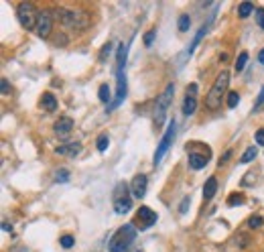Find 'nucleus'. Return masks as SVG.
<instances>
[{
    "mask_svg": "<svg viewBox=\"0 0 264 252\" xmlns=\"http://www.w3.org/2000/svg\"><path fill=\"white\" fill-rule=\"evenodd\" d=\"M136 234H138V230H136L134 224H124V226H120V228L114 232V236L108 240V250H110V252H126L128 246L134 242Z\"/></svg>",
    "mask_w": 264,
    "mask_h": 252,
    "instance_id": "nucleus-1",
    "label": "nucleus"
},
{
    "mask_svg": "<svg viewBox=\"0 0 264 252\" xmlns=\"http://www.w3.org/2000/svg\"><path fill=\"white\" fill-rule=\"evenodd\" d=\"M55 14H57V20L61 22V24H65L67 28H73V30H83V28H87L89 26V22H91V18H89V14L85 12V10H69V8H59V10H55Z\"/></svg>",
    "mask_w": 264,
    "mask_h": 252,
    "instance_id": "nucleus-2",
    "label": "nucleus"
},
{
    "mask_svg": "<svg viewBox=\"0 0 264 252\" xmlns=\"http://www.w3.org/2000/svg\"><path fill=\"white\" fill-rule=\"evenodd\" d=\"M227 85H229V71L223 69V71L215 77V81H213V85H211V89H209V93H207V98H205L207 110H217V108L221 106V100L225 98Z\"/></svg>",
    "mask_w": 264,
    "mask_h": 252,
    "instance_id": "nucleus-3",
    "label": "nucleus"
},
{
    "mask_svg": "<svg viewBox=\"0 0 264 252\" xmlns=\"http://www.w3.org/2000/svg\"><path fill=\"white\" fill-rule=\"evenodd\" d=\"M173 96H175V83H167V87L162 89V93L156 98V104H154V124H156V128L162 126V122L167 118V110L173 102Z\"/></svg>",
    "mask_w": 264,
    "mask_h": 252,
    "instance_id": "nucleus-4",
    "label": "nucleus"
},
{
    "mask_svg": "<svg viewBox=\"0 0 264 252\" xmlns=\"http://www.w3.org/2000/svg\"><path fill=\"white\" fill-rule=\"evenodd\" d=\"M130 209H132V191L128 189L126 183H118L116 191H114V211L118 215H122Z\"/></svg>",
    "mask_w": 264,
    "mask_h": 252,
    "instance_id": "nucleus-5",
    "label": "nucleus"
},
{
    "mask_svg": "<svg viewBox=\"0 0 264 252\" xmlns=\"http://www.w3.org/2000/svg\"><path fill=\"white\" fill-rule=\"evenodd\" d=\"M175 130H177V122L171 120L169 126H167V130H164V134H162V138H160V142H158V146H156V152H154V156H152V165H154V167L160 165V161L164 159L167 150L171 148V144H173V140H175Z\"/></svg>",
    "mask_w": 264,
    "mask_h": 252,
    "instance_id": "nucleus-6",
    "label": "nucleus"
},
{
    "mask_svg": "<svg viewBox=\"0 0 264 252\" xmlns=\"http://www.w3.org/2000/svg\"><path fill=\"white\" fill-rule=\"evenodd\" d=\"M16 18H18V22H20L26 30H30V28L37 26L39 12H37V8H35L30 2H20V4L16 6Z\"/></svg>",
    "mask_w": 264,
    "mask_h": 252,
    "instance_id": "nucleus-7",
    "label": "nucleus"
},
{
    "mask_svg": "<svg viewBox=\"0 0 264 252\" xmlns=\"http://www.w3.org/2000/svg\"><path fill=\"white\" fill-rule=\"evenodd\" d=\"M156 219H158V215L150 209V207H146V205H142L138 211H136V219H134V226L138 228V230H148L150 226H154L156 224Z\"/></svg>",
    "mask_w": 264,
    "mask_h": 252,
    "instance_id": "nucleus-8",
    "label": "nucleus"
},
{
    "mask_svg": "<svg viewBox=\"0 0 264 252\" xmlns=\"http://www.w3.org/2000/svg\"><path fill=\"white\" fill-rule=\"evenodd\" d=\"M51 28H53V14H51V10L39 12V20H37V26H35L37 35L41 39H47L51 35Z\"/></svg>",
    "mask_w": 264,
    "mask_h": 252,
    "instance_id": "nucleus-9",
    "label": "nucleus"
},
{
    "mask_svg": "<svg viewBox=\"0 0 264 252\" xmlns=\"http://www.w3.org/2000/svg\"><path fill=\"white\" fill-rule=\"evenodd\" d=\"M197 110V83H191L185 91V100H183V114L185 116H193Z\"/></svg>",
    "mask_w": 264,
    "mask_h": 252,
    "instance_id": "nucleus-10",
    "label": "nucleus"
},
{
    "mask_svg": "<svg viewBox=\"0 0 264 252\" xmlns=\"http://www.w3.org/2000/svg\"><path fill=\"white\" fill-rule=\"evenodd\" d=\"M116 77H118V91H116L114 102L108 106V110L118 108V106L124 102V98H126V89H128V85H126V71H124V69H118V71H116Z\"/></svg>",
    "mask_w": 264,
    "mask_h": 252,
    "instance_id": "nucleus-11",
    "label": "nucleus"
},
{
    "mask_svg": "<svg viewBox=\"0 0 264 252\" xmlns=\"http://www.w3.org/2000/svg\"><path fill=\"white\" fill-rule=\"evenodd\" d=\"M146 189H148V177H146L144 173L134 175V179H132V183H130L132 197H144V195H146Z\"/></svg>",
    "mask_w": 264,
    "mask_h": 252,
    "instance_id": "nucleus-12",
    "label": "nucleus"
},
{
    "mask_svg": "<svg viewBox=\"0 0 264 252\" xmlns=\"http://www.w3.org/2000/svg\"><path fill=\"white\" fill-rule=\"evenodd\" d=\"M213 16H215V12H213V14H211V16L207 18V22H203V24L199 26V30H197V35L193 37V41H191V45L187 47V53H185V57H191V55H193V51H195V47H197V45L201 43V39L205 37V33H207V28L211 26V22H213Z\"/></svg>",
    "mask_w": 264,
    "mask_h": 252,
    "instance_id": "nucleus-13",
    "label": "nucleus"
},
{
    "mask_svg": "<svg viewBox=\"0 0 264 252\" xmlns=\"http://www.w3.org/2000/svg\"><path fill=\"white\" fill-rule=\"evenodd\" d=\"M209 159H211V150H205V152H195V150H191V152H189V167H191L193 171H199V169H203V167L207 165Z\"/></svg>",
    "mask_w": 264,
    "mask_h": 252,
    "instance_id": "nucleus-14",
    "label": "nucleus"
},
{
    "mask_svg": "<svg viewBox=\"0 0 264 252\" xmlns=\"http://www.w3.org/2000/svg\"><path fill=\"white\" fill-rule=\"evenodd\" d=\"M53 130H55V134H59V136H67V134L73 130V120H71L69 116H61V118L55 122Z\"/></svg>",
    "mask_w": 264,
    "mask_h": 252,
    "instance_id": "nucleus-15",
    "label": "nucleus"
},
{
    "mask_svg": "<svg viewBox=\"0 0 264 252\" xmlns=\"http://www.w3.org/2000/svg\"><path fill=\"white\" fill-rule=\"evenodd\" d=\"M79 150H81V142L61 144V146H57V148H55V152H57V154H69V156H75V154H79Z\"/></svg>",
    "mask_w": 264,
    "mask_h": 252,
    "instance_id": "nucleus-16",
    "label": "nucleus"
},
{
    "mask_svg": "<svg viewBox=\"0 0 264 252\" xmlns=\"http://www.w3.org/2000/svg\"><path fill=\"white\" fill-rule=\"evenodd\" d=\"M215 191H217V179H215V177H209V179L205 181V185H203V199H205V201L213 199Z\"/></svg>",
    "mask_w": 264,
    "mask_h": 252,
    "instance_id": "nucleus-17",
    "label": "nucleus"
},
{
    "mask_svg": "<svg viewBox=\"0 0 264 252\" xmlns=\"http://www.w3.org/2000/svg\"><path fill=\"white\" fill-rule=\"evenodd\" d=\"M41 106H43L47 112H55V110H57V100H55V96H53L51 91H45L43 98H41Z\"/></svg>",
    "mask_w": 264,
    "mask_h": 252,
    "instance_id": "nucleus-18",
    "label": "nucleus"
},
{
    "mask_svg": "<svg viewBox=\"0 0 264 252\" xmlns=\"http://www.w3.org/2000/svg\"><path fill=\"white\" fill-rule=\"evenodd\" d=\"M126 55H128V47L124 43L118 45V53H116V61H118V69L126 67Z\"/></svg>",
    "mask_w": 264,
    "mask_h": 252,
    "instance_id": "nucleus-19",
    "label": "nucleus"
},
{
    "mask_svg": "<svg viewBox=\"0 0 264 252\" xmlns=\"http://www.w3.org/2000/svg\"><path fill=\"white\" fill-rule=\"evenodd\" d=\"M252 12H254V4H252V2H242V4H240V8H238L240 18H248Z\"/></svg>",
    "mask_w": 264,
    "mask_h": 252,
    "instance_id": "nucleus-20",
    "label": "nucleus"
},
{
    "mask_svg": "<svg viewBox=\"0 0 264 252\" xmlns=\"http://www.w3.org/2000/svg\"><path fill=\"white\" fill-rule=\"evenodd\" d=\"M189 26H191V18H189V14H181L179 20H177V28H179L181 33H185V30H189Z\"/></svg>",
    "mask_w": 264,
    "mask_h": 252,
    "instance_id": "nucleus-21",
    "label": "nucleus"
},
{
    "mask_svg": "<svg viewBox=\"0 0 264 252\" xmlns=\"http://www.w3.org/2000/svg\"><path fill=\"white\" fill-rule=\"evenodd\" d=\"M97 96H100V102L108 104V102H110V85H108V83H102L100 89H97Z\"/></svg>",
    "mask_w": 264,
    "mask_h": 252,
    "instance_id": "nucleus-22",
    "label": "nucleus"
},
{
    "mask_svg": "<svg viewBox=\"0 0 264 252\" xmlns=\"http://www.w3.org/2000/svg\"><path fill=\"white\" fill-rule=\"evenodd\" d=\"M256 154H258V148L250 146V148H246V152L240 156V163H250V161H254V159H256Z\"/></svg>",
    "mask_w": 264,
    "mask_h": 252,
    "instance_id": "nucleus-23",
    "label": "nucleus"
},
{
    "mask_svg": "<svg viewBox=\"0 0 264 252\" xmlns=\"http://www.w3.org/2000/svg\"><path fill=\"white\" fill-rule=\"evenodd\" d=\"M246 63H248V53H246V51H242V53L238 55V59H236V71H238V73H240V71H244Z\"/></svg>",
    "mask_w": 264,
    "mask_h": 252,
    "instance_id": "nucleus-24",
    "label": "nucleus"
},
{
    "mask_svg": "<svg viewBox=\"0 0 264 252\" xmlns=\"http://www.w3.org/2000/svg\"><path fill=\"white\" fill-rule=\"evenodd\" d=\"M246 201V197L242 195V193H232L229 197H227V205L229 207H234V205H242Z\"/></svg>",
    "mask_w": 264,
    "mask_h": 252,
    "instance_id": "nucleus-25",
    "label": "nucleus"
},
{
    "mask_svg": "<svg viewBox=\"0 0 264 252\" xmlns=\"http://www.w3.org/2000/svg\"><path fill=\"white\" fill-rule=\"evenodd\" d=\"M108 142H110V140H108V134H100V136H97V140H95L97 150H100V152H104V150L108 148Z\"/></svg>",
    "mask_w": 264,
    "mask_h": 252,
    "instance_id": "nucleus-26",
    "label": "nucleus"
},
{
    "mask_svg": "<svg viewBox=\"0 0 264 252\" xmlns=\"http://www.w3.org/2000/svg\"><path fill=\"white\" fill-rule=\"evenodd\" d=\"M262 224H264L262 215H252V217L248 219V226H250L252 230H258V228H262Z\"/></svg>",
    "mask_w": 264,
    "mask_h": 252,
    "instance_id": "nucleus-27",
    "label": "nucleus"
},
{
    "mask_svg": "<svg viewBox=\"0 0 264 252\" xmlns=\"http://www.w3.org/2000/svg\"><path fill=\"white\" fill-rule=\"evenodd\" d=\"M240 102V93L238 91H229L227 93V108H236Z\"/></svg>",
    "mask_w": 264,
    "mask_h": 252,
    "instance_id": "nucleus-28",
    "label": "nucleus"
},
{
    "mask_svg": "<svg viewBox=\"0 0 264 252\" xmlns=\"http://www.w3.org/2000/svg\"><path fill=\"white\" fill-rule=\"evenodd\" d=\"M55 179H57V183H67L69 181V171L67 169H59Z\"/></svg>",
    "mask_w": 264,
    "mask_h": 252,
    "instance_id": "nucleus-29",
    "label": "nucleus"
},
{
    "mask_svg": "<svg viewBox=\"0 0 264 252\" xmlns=\"http://www.w3.org/2000/svg\"><path fill=\"white\" fill-rule=\"evenodd\" d=\"M73 244H75V238H73V236H69V234L61 236V246H63V248H71Z\"/></svg>",
    "mask_w": 264,
    "mask_h": 252,
    "instance_id": "nucleus-30",
    "label": "nucleus"
},
{
    "mask_svg": "<svg viewBox=\"0 0 264 252\" xmlns=\"http://www.w3.org/2000/svg\"><path fill=\"white\" fill-rule=\"evenodd\" d=\"M254 16H256V22H258V26H260V28H264V8H256Z\"/></svg>",
    "mask_w": 264,
    "mask_h": 252,
    "instance_id": "nucleus-31",
    "label": "nucleus"
},
{
    "mask_svg": "<svg viewBox=\"0 0 264 252\" xmlns=\"http://www.w3.org/2000/svg\"><path fill=\"white\" fill-rule=\"evenodd\" d=\"M154 35H156V28H150V30L144 35V45H146V47H150V45H152V39H154Z\"/></svg>",
    "mask_w": 264,
    "mask_h": 252,
    "instance_id": "nucleus-32",
    "label": "nucleus"
},
{
    "mask_svg": "<svg viewBox=\"0 0 264 252\" xmlns=\"http://www.w3.org/2000/svg\"><path fill=\"white\" fill-rule=\"evenodd\" d=\"M264 106V87L260 89V93H258V100H256V104H254V110H260Z\"/></svg>",
    "mask_w": 264,
    "mask_h": 252,
    "instance_id": "nucleus-33",
    "label": "nucleus"
},
{
    "mask_svg": "<svg viewBox=\"0 0 264 252\" xmlns=\"http://www.w3.org/2000/svg\"><path fill=\"white\" fill-rule=\"evenodd\" d=\"M254 138H256V142H258V144H262V146H264V128H258V130H256V134H254Z\"/></svg>",
    "mask_w": 264,
    "mask_h": 252,
    "instance_id": "nucleus-34",
    "label": "nucleus"
},
{
    "mask_svg": "<svg viewBox=\"0 0 264 252\" xmlns=\"http://www.w3.org/2000/svg\"><path fill=\"white\" fill-rule=\"evenodd\" d=\"M189 197H185L183 201H181V205H179V213H187V209H189Z\"/></svg>",
    "mask_w": 264,
    "mask_h": 252,
    "instance_id": "nucleus-35",
    "label": "nucleus"
},
{
    "mask_svg": "<svg viewBox=\"0 0 264 252\" xmlns=\"http://www.w3.org/2000/svg\"><path fill=\"white\" fill-rule=\"evenodd\" d=\"M110 49H112V45L108 43V45H104V49H102V55H100V59H106L108 55H110Z\"/></svg>",
    "mask_w": 264,
    "mask_h": 252,
    "instance_id": "nucleus-36",
    "label": "nucleus"
},
{
    "mask_svg": "<svg viewBox=\"0 0 264 252\" xmlns=\"http://www.w3.org/2000/svg\"><path fill=\"white\" fill-rule=\"evenodd\" d=\"M0 83H2V85H0V89H2V93H4V96H6V93H8V91H10V85H8V79H2V81H0Z\"/></svg>",
    "mask_w": 264,
    "mask_h": 252,
    "instance_id": "nucleus-37",
    "label": "nucleus"
},
{
    "mask_svg": "<svg viewBox=\"0 0 264 252\" xmlns=\"http://www.w3.org/2000/svg\"><path fill=\"white\" fill-rule=\"evenodd\" d=\"M229 156H232V150H227V152H225V154H223V156L219 159V165H223V163H225V161H227Z\"/></svg>",
    "mask_w": 264,
    "mask_h": 252,
    "instance_id": "nucleus-38",
    "label": "nucleus"
},
{
    "mask_svg": "<svg viewBox=\"0 0 264 252\" xmlns=\"http://www.w3.org/2000/svg\"><path fill=\"white\" fill-rule=\"evenodd\" d=\"M258 61H260V63H262V65H264V49H262V51H260V53H258Z\"/></svg>",
    "mask_w": 264,
    "mask_h": 252,
    "instance_id": "nucleus-39",
    "label": "nucleus"
},
{
    "mask_svg": "<svg viewBox=\"0 0 264 252\" xmlns=\"http://www.w3.org/2000/svg\"><path fill=\"white\" fill-rule=\"evenodd\" d=\"M2 230H4V232H10V230H12V228H10V226H8V224H6V222H4V224H2Z\"/></svg>",
    "mask_w": 264,
    "mask_h": 252,
    "instance_id": "nucleus-40",
    "label": "nucleus"
}]
</instances>
